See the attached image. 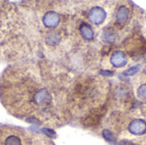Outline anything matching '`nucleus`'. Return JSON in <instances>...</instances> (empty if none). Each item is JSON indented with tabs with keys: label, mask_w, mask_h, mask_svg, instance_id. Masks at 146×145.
Wrapping results in <instances>:
<instances>
[{
	"label": "nucleus",
	"mask_w": 146,
	"mask_h": 145,
	"mask_svg": "<svg viewBox=\"0 0 146 145\" xmlns=\"http://www.w3.org/2000/svg\"><path fill=\"white\" fill-rule=\"evenodd\" d=\"M106 16H107V14L105 10L103 8L98 7V6L93 7L88 14L89 20L91 21V22H92L95 25L102 24L105 21Z\"/></svg>",
	"instance_id": "f257e3e1"
},
{
	"label": "nucleus",
	"mask_w": 146,
	"mask_h": 145,
	"mask_svg": "<svg viewBox=\"0 0 146 145\" xmlns=\"http://www.w3.org/2000/svg\"><path fill=\"white\" fill-rule=\"evenodd\" d=\"M129 132L135 136H141L146 133V122L144 120L136 119L128 126Z\"/></svg>",
	"instance_id": "f03ea898"
},
{
	"label": "nucleus",
	"mask_w": 146,
	"mask_h": 145,
	"mask_svg": "<svg viewBox=\"0 0 146 145\" xmlns=\"http://www.w3.org/2000/svg\"><path fill=\"white\" fill-rule=\"evenodd\" d=\"M43 23L46 27H56L60 23V15L55 11L46 12L43 16Z\"/></svg>",
	"instance_id": "7ed1b4c3"
},
{
	"label": "nucleus",
	"mask_w": 146,
	"mask_h": 145,
	"mask_svg": "<svg viewBox=\"0 0 146 145\" xmlns=\"http://www.w3.org/2000/svg\"><path fill=\"white\" fill-rule=\"evenodd\" d=\"M110 62L115 68H121L127 63V59L122 50H115L110 57Z\"/></svg>",
	"instance_id": "20e7f679"
},
{
	"label": "nucleus",
	"mask_w": 146,
	"mask_h": 145,
	"mask_svg": "<svg viewBox=\"0 0 146 145\" xmlns=\"http://www.w3.org/2000/svg\"><path fill=\"white\" fill-rule=\"evenodd\" d=\"M50 99H51L50 95L48 92L47 89H45V88H43V89L38 90L34 94V97H33L34 103L37 105H39V106L47 104L50 101Z\"/></svg>",
	"instance_id": "39448f33"
},
{
	"label": "nucleus",
	"mask_w": 146,
	"mask_h": 145,
	"mask_svg": "<svg viewBox=\"0 0 146 145\" xmlns=\"http://www.w3.org/2000/svg\"><path fill=\"white\" fill-rule=\"evenodd\" d=\"M80 32L82 37L86 40H92L94 37V32L92 28L86 23H82L80 26Z\"/></svg>",
	"instance_id": "423d86ee"
},
{
	"label": "nucleus",
	"mask_w": 146,
	"mask_h": 145,
	"mask_svg": "<svg viewBox=\"0 0 146 145\" xmlns=\"http://www.w3.org/2000/svg\"><path fill=\"white\" fill-rule=\"evenodd\" d=\"M129 15V9L127 6L121 5L116 12V21L118 22H125Z\"/></svg>",
	"instance_id": "0eeeda50"
},
{
	"label": "nucleus",
	"mask_w": 146,
	"mask_h": 145,
	"mask_svg": "<svg viewBox=\"0 0 146 145\" xmlns=\"http://www.w3.org/2000/svg\"><path fill=\"white\" fill-rule=\"evenodd\" d=\"M61 35L58 32H50L45 38V42L50 46L57 45L61 41Z\"/></svg>",
	"instance_id": "6e6552de"
},
{
	"label": "nucleus",
	"mask_w": 146,
	"mask_h": 145,
	"mask_svg": "<svg viewBox=\"0 0 146 145\" xmlns=\"http://www.w3.org/2000/svg\"><path fill=\"white\" fill-rule=\"evenodd\" d=\"M116 36L115 34V32H113L112 31H105L104 32L103 35H102V39L104 42L108 43V44H112L115 41Z\"/></svg>",
	"instance_id": "1a4fd4ad"
},
{
	"label": "nucleus",
	"mask_w": 146,
	"mask_h": 145,
	"mask_svg": "<svg viewBox=\"0 0 146 145\" xmlns=\"http://www.w3.org/2000/svg\"><path fill=\"white\" fill-rule=\"evenodd\" d=\"M104 138L110 144L113 145H116V138L115 137V135L113 134V132H111L110 130L108 129H104L102 132Z\"/></svg>",
	"instance_id": "9d476101"
},
{
	"label": "nucleus",
	"mask_w": 146,
	"mask_h": 145,
	"mask_svg": "<svg viewBox=\"0 0 146 145\" xmlns=\"http://www.w3.org/2000/svg\"><path fill=\"white\" fill-rule=\"evenodd\" d=\"M4 145H22L21 140L19 137L15 135H10L7 137L4 141Z\"/></svg>",
	"instance_id": "9b49d317"
},
{
	"label": "nucleus",
	"mask_w": 146,
	"mask_h": 145,
	"mask_svg": "<svg viewBox=\"0 0 146 145\" xmlns=\"http://www.w3.org/2000/svg\"><path fill=\"white\" fill-rule=\"evenodd\" d=\"M140 68H141L140 65L133 66V67L129 68L128 69H127L126 71H124L123 72V75L124 76H133L137 73H139V71L140 70Z\"/></svg>",
	"instance_id": "f8f14e48"
},
{
	"label": "nucleus",
	"mask_w": 146,
	"mask_h": 145,
	"mask_svg": "<svg viewBox=\"0 0 146 145\" xmlns=\"http://www.w3.org/2000/svg\"><path fill=\"white\" fill-rule=\"evenodd\" d=\"M137 94L139 99L146 101V84L142 85L137 91Z\"/></svg>",
	"instance_id": "ddd939ff"
},
{
	"label": "nucleus",
	"mask_w": 146,
	"mask_h": 145,
	"mask_svg": "<svg viewBox=\"0 0 146 145\" xmlns=\"http://www.w3.org/2000/svg\"><path fill=\"white\" fill-rule=\"evenodd\" d=\"M41 131H42L46 136H48V137L50 138H56V132H55L53 130L50 129V128H43Z\"/></svg>",
	"instance_id": "4468645a"
},
{
	"label": "nucleus",
	"mask_w": 146,
	"mask_h": 145,
	"mask_svg": "<svg viewBox=\"0 0 146 145\" xmlns=\"http://www.w3.org/2000/svg\"><path fill=\"white\" fill-rule=\"evenodd\" d=\"M99 73L104 76H106V77H111L114 75V72L110 71V70H100Z\"/></svg>",
	"instance_id": "2eb2a0df"
},
{
	"label": "nucleus",
	"mask_w": 146,
	"mask_h": 145,
	"mask_svg": "<svg viewBox=\"0 0 146 145\" xmlns=\"http://www.w3.org/2000/svg\"><path fill=\"white\" fill-rule=\"evenodd\" d=\"M119 145H140L138 144H135L130 140H121L120 143H119Z\"/></svg>",
	"instance_id": "dca6fc26"
},
{
	"label": "nucleus",
	"mask_w": 146,
	"mask_h": 145,
	"mask_svg": "<svg viewBox=\"0 0 146 145\" xmlns=\"http://www.w3.org/2000/svg\"><path fill=\"white\" fill-rule=\"evenodd\" d=\"M27 122H30V123H33V124H38V125L40 124V122L37 119H35V118H29V119L27 120Z\"/></svg>",
	"instance_id": "f3484780"
}]
</instances>
